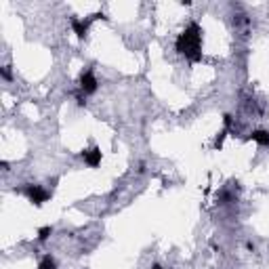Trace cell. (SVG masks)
Segmentation results:
<instances>
[{
  "instance_id": "13",
  "label": "cell",
  "mask_w": 269,
  "mask_h": 269,
  "mask_svg": "<svg viewBox=\"0 0 269 269\" xmlns=\"http://www.w3.org/2000/svg\"><path fill=\"white\" fill-rule=\"evenodd\" d=\"M151 269H162V267H160V265H154V267H151Z\"/></svg>"
},
{
  "instance_id": "7",
  "label": "cell",
  "mask_w": 269,
  "mask_h": 269,
  "mask_svg": "<svg viewBox=\"0 0 269 269\" xmlns=\"http://www.w3.org/2000/svg\"><path fill=\"white\" fill-rule=\"evenodd\" d=\"M38 269H57V261H55V259H53L51 255H47V257H44L42 261H40Z\"/></svg>"
},
{
  "instance_id": "6",
  "label": "cell",
  "mask_w": 269,
  "mask_h": 269,
  "mask_svg": "<svg viewBox=\"0 0 269 269\" xmlns=\"http://www.w3.org/2000/svg\"><path fill=\"white\" fill-rule=\"evenodd\" d=\"M248 139L255 141V143H259V145H263V147H269V131H263V129L253 131Z\"/></svg>"
},
{
  "instance_id": "3",
  "label": "cell",
  "mask_w": 269,
  "mask_h": 269,
  "mask_svg": "<svg viewBox=\"0 0 269 269\" xmlns=\"http://www.w3.org/2000/svg\"><path fill=\"white\" fill-rule=\"evenodd\" d=\"M78 84H80V91H82L84 95H93L97 91V86H99V82H97V78L93 74V69H84L82 74H80Z\"/></svg>"
},
{
  "instance_id": "4",
  "label": "cell",
  "mask_w": 269,
  "mask_h": 269,
  "mask_svg": "<svg viewBox=\"0 0 269 269\" xmlns=\"http://www.w3.org/2000/svg\"><path fill=\"white\" fill-rule=\"evenodd\" d=\"M82 158H84V162L88 164V166H93V168H97L101 164V149L99 147H91V149H84L82 151Z\"/></svg>"
},
{
  "instance_id": "9",
  "label": "cell",
  "mask_w": 269,
  "mask_h": 269,
  "mask_svg": "<svg viewBox=\"0 0 269 269\" xmlns=\"http://www.w3.org/2000/svg\"><path fill=\"white\" fill-rule=\"evenodd\" d=\"M227 131H229V129H223V131L217 134V139H214V149H221V147H223V141H225V137H227Z\"/></svg>"
},
{
  "instance_id": "11",
  "label": "cell",
  "mask_w": 269,
  "mask_h": 269,
  "mask_svg": "<svg viewBox=\"0 0 269 269\" xmlns=\"http://www.w3.org/2000/svg\"><path fill=\"white\" fill-rule=\"evenodd\" d=\"M223 122H225V129H229V127H231V114L223 116Z\"/></svg>"
},
{
  "instance_id": "8",
  "label": "cell",
  "mask_w": 269,
  "mask_h": 269,
  "mask_svg": "<svg viewBox=\"0 0 269 269\" xmlns=\"http://www.w3.org/2000/svg\"><path fill=\"white\" fill-rule=\"evenodd\" d=\"M53 234V227L51 225H44V227H40L38 229V240L40 242H44V240H49V236Z\"/></svg>"
},
{
  "instance_id": "12",
  "label": "cell",
  "mask_w": 269,
  "mask_h": 269,
  "mask_svg": "<svg viewBox=\"0 0 269 269\" xmlns=\"http://www.w3.org/2000/svg\"><path fill=\"white\" fill-rule=\"evenodd\" d=\"M0 166H2V170H8V162H6V160H2V162H0Z\"/></svg>"
},
{
  "instance_id": "10",
  "label": "cell",
  "mask_w": 269,
  "mask_h": 269,
  "mask_svg": "<svg viewBox=\"0 0 269 269\" xmlns=\"http://www.w3.org/2000/svg\"><path fill=\"white\" fill-rule=\"evenodd\" d=\"M0 76H2L4 80H11V78H13V74H11V66H4L2 69H0Z\"/></svg>"
},
{
  "instance_id": "5",
  "label": "cell",
  "mask_w": 269,
  "mask_h": 269,
  "mask_svg": "<svg viewBox=\"0 0 269 269\" xmlns=\"http://www.w3.org/2000/svg\"><path fill=\"white\" fill-rule=\"evenodd\" d=\"M69 23H71V30H74V34L78 36L80 40H84V38H86V32H88V25H91L93 21H91V19L80 21V19H76V17H71Z\"/></svg>"
},
{
  "instance_id": "1",
  "label": "cell",
  "mask_w": 269,
  "mask_h": 269,
  "mask_svg": "<svg viewBox=\"0 0 269 269\" xmlns=\"http://www.w3.org/2000/svg\"><path fill=\"white\" fill-rule=\"evenodd\" d=\"M175 49L179 55H183L185 59H190L192 64L202 59V28L196 21H192L187 28L177 36Z\"/></svg>"
},
{
  "instance_id": "2",
  "label": "cell",
  "mask_w": 269,
  "mask_h": 269,
  "mask_svg": "<svg viewBox=\"0 0 269 269\" xmlns=\"http://www.w3.org/2000/svg\"><path fill=\"white\" fill-rule=\"evenodd\" d=\"M23 194L28 196V200H30L34 206H42L44 202L51 198V192H47V190H44V187H40V185H28V187L23 190Z\"/></svg>"
}]
</instances>
